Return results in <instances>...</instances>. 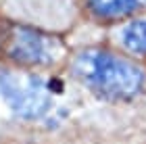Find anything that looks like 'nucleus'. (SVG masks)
<instances>
[{
	"label": "nucleus",
	"mask_w": 146,
	"mask_h": 144,
	"mask_svg": "<svg viewBox=\"0 0 146 144\" xmlns=\"http://www.w3.org/2000/svg\"><path fill=\"white\" fill-rule=\"evenodd\" d=\"M71 73L107 98H129L144 86V73L127 54L107 46H88L69 56Z\"/></svg>",
	"instance_id": "1"
},
{
	"label": "nucleus",
	"mask_w": 146,
	"mask_h": 144,
	"mask_svg": "<svg viewBox=\"0 0 146 144\" xmlns=\"http://www.w3.org/2000/svg\"><path fill=\"white\" fill-rule=\"evenodd\" d=\"M0 56L19 67H54L69 61L63 34L0 19Z\"/></svg>",
	"instance_id": "2"
},
{
	"label": "nucleus",
	"mask_w": 146,
	"mask_h": 144,
	"mask_svg": "<svg viewBox=\"0 0 146 144\" xmlns=\"http://www.w3.org/2000/svg\"><path fill=\"white\" fill-rule=\"evenodd\" d=\"M0 92L6 104L25 119L44 117L52 107V94L46 80L21 67L0 71Z\"/></svg>",
	"instance_id": "3"
},
{
	"label": "nucleus",
	"mask_w": 146,
	"mask_h": 144,
	"mask_svg": "<svg viewBox=\"0 0 146 144\" xmlns=\"http://www.w3.org/2000/svg\"><path fill=\"white\" fill-rule=\"evenodd\" d=\"M82 13V0H0V17L63 34Z\"/></svg>",
	"instance_id": "4"
},
{
	"label": "nucleus",
	"mask_w": 146,
	"mask_h": 144,
	"mask_svg": "<svg viewBox=\"0 0 146 144\" xmlns=\"http://www.w3.org/2000/svg\"><path fill=\"white\" fill-rule=\"evenodd\" d=\"M82 13L96 23L119 25L146 13V0H82Z\"/></svg>",
	"instance_id": "5"
},
{
	"label": "nucleus",
	"mask_w": 146,
	"mask_h": 144,
	"mask_svg": "<svg viewBox=\"0 0 146 144\" xmlns=\"http://www.w3.org/2000/svg\"><path fill=\"white\" fill-rule=\"evenodd\" d=\"M113 40L119 48L138 58H146V13L113 25Z\"/></svg>",
	"instance_id": "6"
}]
</instances>
